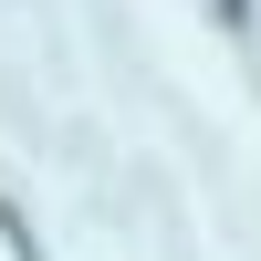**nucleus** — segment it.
<instances>
[{"label": "nucleus", "instance_id": "f257e3e1", "mask_svg": "<svg viewBox=\"0 0 261 261\" xmlns=\"http://www.w3.org/2000/svg\"><path fill=\"white\" fill-rule=\"evenodd\" d=\"M0 241H11V261H42V241H32V220H21L11 199H0Z\"/></svg>", "mask_w": 261, "mask_h": 261}]
</instances>
